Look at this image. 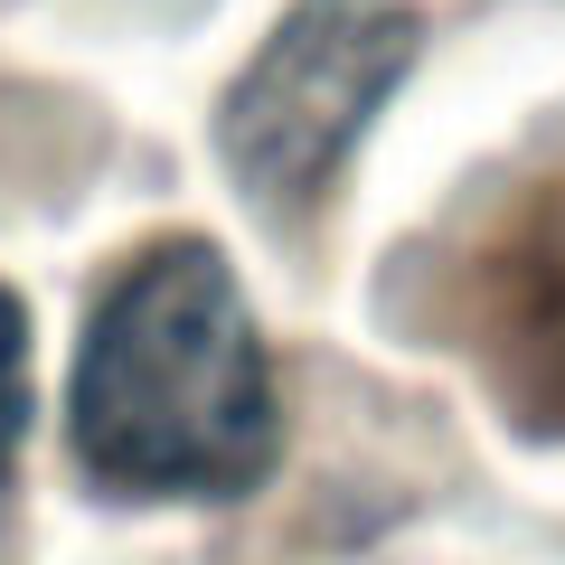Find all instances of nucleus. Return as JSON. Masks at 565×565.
I'll return each instance as SVG.
<instances>
[{
    "instance_id": "1",
    "label": "nucleus",
    "mask_w": 565,
    "mask_h": 565,
    "mask_svg": "<svg viewBox=\"0 0 565 565\" xmlns=\"http://www.w3.org/2000/svg\"><path fill=\"white\" fill-rule=\"evenodd\" d=\"M66 444L104 500H245L274 471V359L207 236L141 245L104 282L66 377Z\"/></svg>"
},
{
    "instance_id": "2",
    "label": "nucleus",
    "mask_w": 565,
    "mask_h": 565,
    "mask_svg": "<svg viewBox=\"0 0 565 565\" xmlns=\"http://www.w3.org/2000/svg\"><path fill=\"white\" fill-rule=\"evenodd\" d=\"M424 47L415 0H292L217 104V161L264 217H302L349 170Z\"/></svg>"
},
{
    "instance_id": "3",
    "label": "nucleus",
    "mask_w": 565,
    "mask_h": 565,
    "mask_svg": "<svg viewBox=\"0 0 565 565\" xmlns=\"http://www.w3.org/2000/svg\"><path fill=\"white\" fill-rule=\"evenodd\" d=\"M500 386L519 396V415L565 424V217L546 226V245L519 274V330L500 340Z\"/></svg>"
},
{
    "instance_id": "4",
    "label": "nucleus",
    "mask_w": 565,
    "mask_h": 565,
    "mask_svg": "<svg viewBox=\"0 0 565 565\" xmlns=\"http://www.w3.org/2000/svg\"><path fill=\"white\" fill-rule=\"evenodd\" d=\"M29 311L20 292L0 282V490H10V471H20V444H29Z\"/></svg>"
}]
</instances>
